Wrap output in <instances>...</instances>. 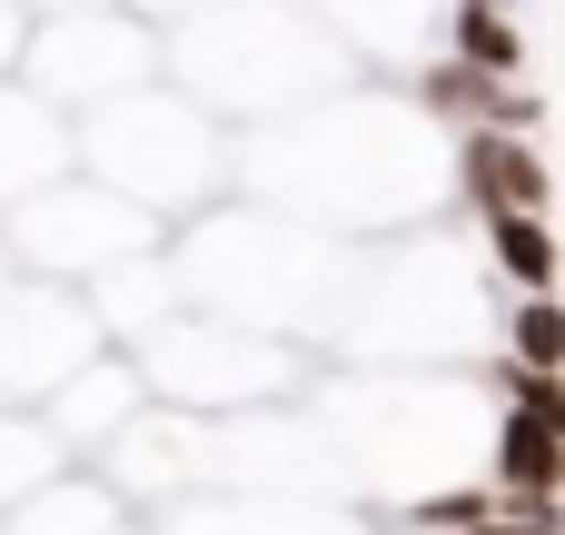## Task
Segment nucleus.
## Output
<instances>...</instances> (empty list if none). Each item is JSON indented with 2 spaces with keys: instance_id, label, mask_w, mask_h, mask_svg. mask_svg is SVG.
I'll return each instance as SVG.
<instances>
[{
  "instance_id": "nucleus-1",
  "label": "nucleus",
  "mask_w": 565,
  "mask_h": 535,
  "mask_svg": "<svg viewBox=\"0 0 565 535\" xmlns=\"http://www.w3.org/2000/svg\"><path fill=\"white\" fill-rule=\"evenodd\" d=\"M228 189L367 248V238H407V228L447 218L457 139H447V119L417 109V89L348 79V89H328V99H308L288 119L238 129Z\"/></svg>"
},
{
  "instance_id": "nucleus-2",
  "label": "nucleus",
  "mask_w": 565,
  "mask_h": 535,
  "mask_svg": "<svg viewBox=\"0 0 565 535\" xmlns=\"http://www.w3.org/2000/svg\"><path fill=\"white\" fill-rule=\"evenodd\" d=\"M358 238H328L268 199H209L199 218L169 228V268H179V298L209 308V318H238V328H268L288 347H328L338 308H348V278H358Z\"/></svg>"
},
{
  "instance_id": "nucleus-3",
  "label": "nucleus",
  "mask_w": 565,
  "mask_h": 535,
  "mask_svg": "<svg viewBox=\"0 0 565 535\" xmlns=\"http://www.w3.org/2000/svg\"><path fill=\"white\" fill-rule=\"evenodd\" d=\"M308 407L338 447V477L407 496V506L437 486H467L487 467V427H497L457 367H348V377L308 387Z\"/></svg>"
},
{
  "instance_id": "nucleus-4",
  "label": "nucleus",
  "mask_w": 565,
  "mask_h": 535,
  "mask_svg": "<svg viewBox=\"0 0 565 535\" xmlns=\"http://www.w3.org/2000/svg\"><path fill=\"white\" fill-rule=\"evenodd\" d=\"M159 79L189 89L218 129H258L367 69L328 40V20L308 0H199L189 20L159 30Z\"/></svg>"
},
{
  "instance_id": "nucleus-5",
  "label": "nucleus",
  "mask_w": 565,
  "mask_h": 535,
  "mask_svg": "<svg viewBox=\"0 0 565 535\" xmlns=\"http://www.w3.org/2000/svg\"><path fill=\"white\" fill-rule=\"evenodd\" d=\"M487 338H497L487 268L457 258V248L437 238V218L407 228L397 248L367 238V258H358V278H348V308H338V328H328V347H338L348 367H457V357H477Z\"/></svg>"
},
{
  "instance_id": "nucleus-6",
  "label": "nucleus",
  "mask_w": 565,
  "mask_h": 535,
  "mask_svg": "<svg viewBox=\"0 0 565 535\" xmlns=\"http://www.w3.org/2000/svg\"><path fill=\"white\" fill-rule=\"evenodd\" d=\"M228 149H238V129H218L169 79H139V89H119V99L70 119V169H89L119 199H139L159 228H179L209 199H228Z\"/></svg>"
},
{
  "instance_id": "nucleus-7",
  "label": "nucleus",
  "mask_w": 565,
  "mask_h": 535,
  "mask_svg": "<svg viewBox=\"0 0 565 535\" xmlns=\"http://www.w3.org/2000/svg\"><path fill=\"white\" fill-rule=\"evenodd\" d=\"M129 357H139L149 397L189 407V417H238V407H278V397L318 387L308 347H288L268 328H238V318H209V308H169Z\"/></svg>"
},
{
  "instance_id": "nucleus-8",
  "label": "nucleus",
  "mask_w": 565,
  "mask_h": 535,
  "mask_svg": "<svg viewBox=\"0 0 565 535\" xmlns=\"http://www.w3.org/2000/svg\"><path fill=\"white\" fill-rule=\"evenodd\" d=\"M159 238H169V228H159L139 199H119L109 179H89V169H60V179H40L30 199L0 208V258H10V278H60V288L99 278L109 258L159 248Z\"/></svg>"
},
{
  "instance_id": "nucleus-9",
  "label": "nucleus",
  "mask_w": 565,
  "mask_h": 535,
  "mask_svg": "<svg viewBox=\"0 0 565 535\" xmlns=\"http://www.w3.org/2000/svg\"><path fill=\"white\" fill-rule=\"evenodd\" d=\"M20 79H30L50 109L79 119V109H99V99L159 79V20H139V10H119V0L50 10V20H30V40H20Z\"/></svg>"
},
{
  "instance_id": "nucleus-10",
  "label": "nucleus",
  "mask_w": 565,
  "mask_h": 535,
  "mask_svg": "<svg viewBox=\"0 0 565 535\" xmlns=\"http://www.w3.org/2000/svg\"><path fill=\"white\" fill-rule=\"evenodd\" d=\"M99 318L60 278H10L0 288V407H40L79 357H99Z\"/></svg>"
},
{
  "instance_id": "nucleus-11",
  "label": "nucleus",
  "mask_w": 565,
  "mask_h": 535,
  "mask_svg": "<svg viewBox=\"0 0 565 535\" xmlns=\"http://www.w3.org/2000/svg\"><path fill=\"white\" fill-rule=\"evenodd\" d=\"M109 486H119V506L129 516H169V506H189V496H209V417H189V407H139L99 457H89Z\"/></svg>"
},
{
  "instance_id": "nucleus-12",
  "label": "nucleus",
  "mask_w": 565,
  "mask_h": 535,
  "mask_svg": "<svg viewBox=\"0 0 565 535\" xmlns=\"http://www.w3.org/2000/svg\"><path fill=\"white\" fill-rule=\"evenodd\" d=\"M139 407H149L139 357H129V347H99V357H79V367H70V377L40 397V427H50V437H60V447L89 467V457H99V447H109V437H119Z\"/></svg>"
},
{
  "instance_id": "nucleus-13",
  "label": "nucleus",
  "mask_w": 565,
  "mask_h": 535,
  "mask_svg": "<svg viewBox=\"0 0 565 535\" xmlns=\"http://www.w3.org/2000/svg\"><path fill=\"white\" fill-rule=\"evenodd\" d=\"M358 69H427L447 50V0H308Z\"/></svg>"
},
{
  "instance_id": "nucleus-14",
  "label": "nucleus",
  "mask_w": 565,
  "mask_h": 535,
  "mask_svg": "<svg viewBox=\"0 0 565 535\" xmlns=\"http://www.w3.org/2000/svg\"><path fill=\"white\" fill-rule=\"evenodd\" d=\"M79 298H89V318H99L109 347H139L169 308H189V298H179V268H169V238L139 248V258H109L99 278H79Z\"/></svg>"
},
{
  "instance_id": "nucleus-15",
  "label": "nucleus",
  "mask_w": 565,
  "mask_h": 535,
  "mask_svg": "<svg viewBox=\"0 0 565 535\" xmlns=\"http://www.w3.org/2000/svg\"><path fill=\"white\" fill-rule=\"evenodd\" d=\"M70 169V109H50L20 69L0 79V208L10 199H30L40 179H60Z\"/></svg>"
},
{
  "instance_id": "nucleus-16",
  "label": "nucleus",
  "mask_w": 565,
  "mask_h": 535,
  "mask_svg": "<svg viewBox=\"0 0 565 535\" xmlns=\"http://www.w3.org/2000/svg\"><path fill=\"white\" fill-rule=\"evenodd\" d=\"M457 189L477 199V218H487V208H546L556 169L536 159L526 129H467V139H457Z\"/></svg>"
},
{
  "instance_id": "nucleus-17",
  "label": "nucleus",
  "mask_w": 565,
  "mask_h": 535,
  "mask_svg": "<svg viewBox=\"0 0 565 535\" xmlns=\"http://www.w3.org/2000/svg\"><path fill=\"white\" fill-rule=\"evenodd\" d=\"M417 109H427V119H467V129H536V89H526V79L467 69V60H447V50L417 69Z\"/></svg>"
},
{
  "instance_id": "nucleus-18",
  "label": "nucleus",
  "mask_w": 565,
  "mask_h": 535,
  "mask_svg": "<svg viewBox=\"0 0 565 535\" xmlns=\"http://www.w3.org/2000/svg\"><path fill=\"white\" fill-rule=\"evenodd\" d=\"M119 516H129V506H119V486H109L99 467H79V457H70L60 477H40V486H30L20 506H0V535H109Z\"/></svg>"
},
{
  "instance_id": "nucleus-19",
  "label": "nucleus",
  "mask_w": 565,
  "mask_h": 535,
  "mask_svg": "<svg viewBox=\"0 0 565 535\" xmlns=\"http://www.w3.org/2000/svg\"><path fill=\"white\" fill-rule=\"evenodd\" d=\"M556 268H565V248L546 228V208H487V278L497 288L536 298V288H556Z\"/></svg>"
},
{
  "instance_id": "nucleus-20",
  "label": "nucleus",
  "mask_w": 565,
  "mask_h": 535,
  "mask_svg": "<svg viewBox=\"0 0 565 535\" xmlns=\"http://www.w3.org/2000/svg\"><path fill=\"white\" fill-rule=\"evenodd\" d=\"M447 60L497 69V79H526V30L507 20V0H447Z\"/></svg>"
},
{
  "instance_id": "nucleus-21",
  "label": "nucleus",
  "mask_w": 565,
  "mask_h": 535,
  "mask_svg": "<svg viewBox=\"0 0 565 535\" xmlns=\"http://www.w3.org/2000/svg\"><path fill=\"white\" fill-rule=\"evenodd\" d=\"M70 467V447L40 427V407H0V506H20L40 477H60Z\"/></svg>"
},
{
  "instance_id": "nucleus-22",
  "label": "nucleus",
  "mask_w": 565,
  "mask_h": 535,
  "mask_svg": "<svg viewBox=\"0 0 565 535\" xmlns=\"http://www.w3.org/2000/svg\"><path fill=\"white\" fill-rule=\"evenodd\" d=\"M497 338H507V367H546V377H565V308H556V288L516 298V308L497 318Z\"/></svg>"
},
{
  "instance_id": "nucleus-23",
  "label": "nucleus",
  "mask_w": 565,
  "mask_h": 535,
  "mask_svg": "<svg viewBox=\"0 0 565 535\" xmlns=\"http://www.w3.org/2000/svg\"><path fill=\"white\" fill-rule=\"evenodd\" d=\"M20 40H30V10H20V0H0V79L20 69Z\"/></svg>"
},
{
  "instance_id": "nucleus-24",
  "label": "nucleus",
  "mask_w": 565,
  "mask_h": 535,
  "mask_svg": "<svg viewBox=\"0 0 565 535\" xmlns=\"http://www.w3.org/2000/svg\"><path fill=\"white\" fill-rule=\"evenodd\" d=\"M467 535H565V526H556V516H497V506H487Z\"/></svg>"
},
{
  "instance_id": "nucleus-25",
  "label": "nucleus",
  "mask_w": 565,
  "mask_h": 535,
  "mask_svg": "<svg viewBox=\"0 0 565 535\" xmlns=\"http://www.w3.org/2000/svg\"><path fill=\"white\" fill-rule=\"evenodd\" d=\"M119 10H139V20H159V30H169V20H189L199 0H119Z\"/></svg>"
},
{
  "instance_id": "nucleus-26",
  "label": "nucleus",
  "mask_w": 565,
  "mask_h": 535,
  "mask_svg": "<svg viewBox=\"0 0 565 535\" xmlns=\"http://www.w3.org/2000/svg\"><path fill=\"white\" fill-rule=\"evenodd\" d=\"M20 10H30V20H50V10H89V0H20Z\"/></svg>"
},
{
  "instance_id": "nucleus-27",
  "label": "nucleus",
  "mask_w": 565,
  "mask_h": 535,
  "mask_svg": "<svg viewBox=\"0 0 565 535\" xmlns=\"http://www.w3.org/2000/svg\"><path fill=\"white\" fill-rule=\"evenodd\" d=\"M109 535H159V526H149V516H119V526H109Z\"/></svg>"
},
{
  "instance_id": "nucleus-28",
  "label": "nucleus",
  "mask_w": 565,
  "mask_h": 535,
  "mask_svg": "<svg viewBox=\"0 0 565 535\" xmlns=\"http://www.w3.org/2000/svg\"><path fill=\"white\" fill-rule=\"evenodd\" d=\"M0 288H10V258H0Z\"/></svg>"
}]
</instances>
